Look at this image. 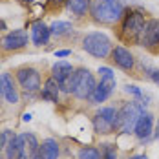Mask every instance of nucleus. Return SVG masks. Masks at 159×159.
Returning <instances> with one entry per match:
<instances>
[{"label":"nucleus","instance_id":"obj_2","mask_svg":"<svg viewBox=\"0 0 159 159\" xmlns=\"http://www.w3.org/2000/svg\"><path fill=\"white\" fill-rule=\"evenodd\" d=\"M126 11L123 0H92L90 18L99 26H115Z\"/></svg>","mask_w":159,"mask_h":159},{"label":"nucleus","instance_id":"obj_7","mask_svg":"<svg viewBox=\"0 0 159 159\" xmlns=\"http://www.w3.org/2000/svg\"><path fill=\"white\" fill-rule=\"evenodd\" d=\"M13 75H15L20 90H24L28 95H33V93L40 92L42 77H40V71L37 68H33V66H18L13 71Z\"/></svg>","mask_w":159,"mask_h":159},{"label":"nucleus","instance_id":"obj_25","mask_svg":"<svg viewBox=\"0 0 159 159\" xmlns=\"http://www.w3.org/2000/svg\"><path fill=\"white\" fill-rule=\"evenodd\" d=\"M68 55H71V49H59V51H55L57 59H62V57H68Z\"/></svg>","mask_w":159,"mask_h":159},{"label":"nucleus","instance_id":"obj_20","mask_svg":"<svg viewBox=\"0 0 159 159\" xmlns=\"http://www.w3.org/2000/svg\"><path fill=\"white\" fill-rule=\"evenodd\" d=\"M125 92H126L128 95H132L134 99H135V101L143 102L144 106H146V104H148V101H150V97L146 95V93H144L141 88H137L135 84H126V86H125Z\"/></svg>","mask_w":159,"mask_h":159},{"label":"nucleus","instance_id":"obj_17","mask_svg":"<svg viewBox=\"0 0 159 159\" xmlns=\"http://www.w3.org/2000/svg\"><path fill=\"white\" fill-rule=\"evenodd\" d=\"M90 6H92V0H68V4H66L70 13L75 15L77 18H82L84 15H88Z\"/></svg>","mask_w":159,"mask_h":159},{"label":"nucleus","instance_id":"obj_29","mask_svg":"<svg viewBox=\"0 0 159 159\" xmlns=\"http://www.w3.org/2000/svg\"><path fill=\"white\" fill-rule=\"evenodd\" d=\"M6 30H7V26H6V22H4V20H0V33H4Z\"/></svg>","mask_w":159,"mask_h":159},{"label":"nucleus","instance_id":"obj_11","mask_svg":"<svg viewBox=\"0 0 159 159\" xmlns=\"http://www.w3.org/2000/svg\"><path fill=\"white\" fill-rule=\"evenodd\" d=\"M0 93L9 104L20 102V88H18V82H16L13 71L0 73Z\"/></svg>","mask_w":159,"mask_h":159},{"label":"nucleus","instance_id":"obj_9","mask_svg":"<svg viewBox=\"0 0 159 159\" xmlns=\"http://www.w3.org/2000/svg\"><path fill=\"white\" fill-rule=\"evenodd\" d=\"M139 46L148 49L152 55H159V18H148L139 39Z\"/></svg>","mask_w":159,"mask_h":159},{"label":"nucleus","instance_id":"obj_8","mask_svg":"<svg viewBox=\"0 0 159 159\" xmlns=\"http://www.w3.org/2000/svg\"><path fill=\"white\" fill-rule=\"evenodd\" d=\"M28 48V33L24 30L7 31L0 39V55H13Z\"/></svg>","mask_w":159,"mask_h":159},{"label":"nucleus","instance_id":"obj_14","mask_svg":"<svg viewBox=\"0 0 159 159\" xmlns=\"http://www.w3.org/2000/svg\"><path fill=\"white\" fill-rule=\"evenodd\" d=\"M59 93H61V82L49 75L48 79L44 80V88L39 92L40 99L49 101V102H59Z\"/></svg>","mask_w":159,"mask_h":159},{"label":"nucleus","instance_id":"obj_21","mask_svg":"<svg viewBox=\"0 0 159 159\" xmlns=\"http://www.w3.org/2000/svg\"><path fill=\"white\" fill-rule=\"evenodd\" d=\"M79 159H101V150L95 146H82L79 150Z\"/></svg>","mask_w":159,"mask_h":159},{"label":"nucleus","instance_id":"obj_12","mask_svg":"<svg viewBox=\"0 0 159 159\" xmlns=\"http://www.w3.org/2000/svg\"><path fill=\"white\" fill-rule=\"evenodd\" d=\"M134 134H135V137H137L139 141H148V139L154 135V115H152L150 111L144 110L143 113H141V117H139V121H137V125H135Z\"/></svg>","mask_w":159,"mask_h":159},{"label":"nucleus","instance_id":"obj_18","mask_svg":"<svg viewBox=\"0 0 159 159\" xmlns=\"http://www.w3.org/2000/svg\"><path fill=\"white\" fill-rule=\"evenodd\" d=\"M22 135H24V152H26V157L33 159L39 154V150H40V143H39L37 135L31 134V132H26Z\"/></svg>","mask_w":159,"mask_h":159},{"label":"nucleus","instance_id":"obj_24","mask_svg":"<svg viewBox=\"0 0 159 159\" xmlns=\"http://www.w3.org/2000/svg\"><path fill=\"white\" fill-rule=\"evenodd\" d=\"M68 4V0H46V9L48 11H61L64 6Z\"/></svg>","mask_w":159,"mask_h":159},{"label":"nucleus","instance_id":"obj_23","mask_svg":"<svg viewBox=\"0 0 159 159\" xmlns=\"http://www.w3.org/2000/svg\"><path fill=\"white\" fill-rule=\"evenodd\" d=\"M141 66H143L144 77L150 79L152 82H156V84H159V68L157 66H150V64H144V62H141Z\"/></svg>","mask_w":159,"mask_h":159},{"label":"nucleus","instance_id":"obj_16","mask_svg":"<svg viewBox=\"0 0 159 159\" xmlns=\"http://www.w3.org/2000/svg\"><path fill=\"white\" fill-rule=\"evenodd\" d=\"M40 159H57L59 154H61V148H59V143L55 139H44L40 143Z\"/></svg>","mask_w":159,"mask_h":159},{"label":"nucleus","instance_id":"obj_4","mask_svg":"<svg viewBox=\"0 0 159 159\" xmlns=\"http://www.w3.org/2000/svg\"><path fill=\"white\" fill-rule=\"evenodd\" d=\"M95 86H97L95 75L88 68H75V71L70 77V93L75 99H80V101L90 99Z\"/></svg>","mask_w":159,"mask_h":159},{"label":"nucleus","instance_id":"obj_13","mask_svg":"<svg viewBox=\"0 0 159 159\" xmlns=\"http://www.w3.org/2000/svg\"><path fill=\"white\" fill-rule=\"evenodd\" d=\"M49 37H51L49 26H46L42 20H37L31 24V42L35 46H46L49 42Z\"/></svg>","mask_w":159,"mask_h":159},{"label":"nucleus","instance_id":"obj_3","mask_svg":"<svg viewBox=\"0 0 159 159\" xmlns=\"http://www.w3.org/2000/svg\"><path fill=\"white\" fill-rule=\"evenodd\" d=\"M144 111V104L139 102V101H126L119 106V111H117V128L115 132L117 134H134L135 130V125L141 117V113Z\"/></svg>","mask_w":159,"mask_h":159},{"label":"nucleus","instance_id":"obj_10","mask_svg":"<svg viewBox=\"0 0 159 159\" xmlns=\"http://www.w3.org/2000/svg\"><path fill=\"white\" fill-rule=\"evenodd\" d=\"M110 61H111V64H115L119 70H123L126 73H132L135 70V66H137V59L125 46H113V49L110 53Z\"/></svg>","mask_w":159,"mask_h":159},{"label":"nucleus","instance_id":"obj_1","mask_svg":"<svg viewBox=\"0 0 159 159\" xmlns=\"http://www.w3.org/2000/svg\"><path fill=\"white\" fill-rule=\"evenodd\" d=\"M148 22L146 11L141 7H126L125 15L119 22V39L121 42L130 46H139V39L143 35V30Z\"/></svg>","mask_w":159,"mask_h":159},{"label":"nucleus","instance_id":"obj_27","mask_svg":"<svg viewBox=\"0 0 159 159\" xmlns=\"http://www.w3.org/2000/svg\"><path fill=\"white\" fill-rule=\"evenodd\" d=\"M154 137L159 141V119H157V123H156V128H154Z\"/></svg>","mask_w":159,"mask_h":159},{"label":"nucleus","instance_id":"obj_15","mask_svg":"<svg viewBox=\"0 0 159 159\" xmlns=\"http://www.w3.org/2000/svg\"><path fill=\"white\" fill-rule=\"evenodd\" d=\"M73 71H75V68L66 61H59L51 66V77H55L59 82H64L66 79H70Z\"/></svg>","mask_w":159,"mask_h":159},{"label":"nucleus","instance_id":"obj_28","mask_svg":"<svg viewBox=\"0 0 159 159\" xmlns=\"http://www.w3.org/2000/svg\"><path fill=\"white\" fill-rule=\"evenodd\" d=\"M130 159H148V156L146 154H135V156H132Z\"/></svg>","mask_w":159,"mask_h":159},{"label":"nucleus","instance_id":"obj_19","mask_svg":"<svg viewBox=\"0 0 159 159\" xmlns=\"http://www.w3.org/2000/svg\"><path fill=\"white\" fill-rule=\"evenodd\" d=\"M73 30V26H71V22H68V20H55L51 26H49V31L53 37H64V35H68V33H71Z\"/></svg>","mask_w":159,"mask_h":159},{"label":"nucleus","instance_id":"obj_30","mask_svg":"<svg viewBox=\"0 0 159 159\" xmlns=\"http://www.w3.org/2000/svg\"><path fill=\"white\" fill-rule=\"evenodd\" d=\"M18 2H20V4H26V6H28V4H33L35 0H18Z\"/></svg>","mask_w":159,"mask_h":159},{"label":"nucleus","instance_id":"obj_22","mask_svg":"<svg viewBox=\"0 0 159 159\" xmlns=\"http://www.w3.org/2000/svg\"><path fill=\"white\" fill-rule=\"evenodd\" d=\"M101 159H117V148L111 143H102L101 144Z\"/></svg>","mask_w":159,"mask_h":159},{"label":"nucleus","instance_id":"obj_6","mask_svg":"<svg viewBox=\"0 0 159 159\" xmlns=\"http://www.w3.org/2000/svg\"><path fill=\"white\" fill-rule=\"evenodd\" d=\"M117 106H101V110H97L92 117V125L93 130L99 135H108L113 134L117 128Z\"/></svg>","mask_w":159,"mask_h":159},{"label":"nucleus","instance_id":"obj_26","mask_svg":"<svg viewBox=\"0 0 159 159\" xmlns=\"http://www.w3.org/2000/svg\"><path fill=\"white\" fill-rule=\"evenodd\" d=\"M4 148H6V134L0 132V154L4 152Z\"/></svg>","mask_w":159,"mask_h":159},{"label":"nucleus","instance_id":"obj_5","mask_svg":"<svg viewBox=\"0 0 159 159\" xmlns=\"http://www.w3.org/2000/svg\"><path fill=\"white\" fill-rule=\"evenodd\" d=\"M82 49L95 57V59H110V53L113 49V44H111L110 37L104 35L101 31H92L88 35H84L82 39Z\"/></svg>","mask_w":159,"mask_h":159}]
</instances>
